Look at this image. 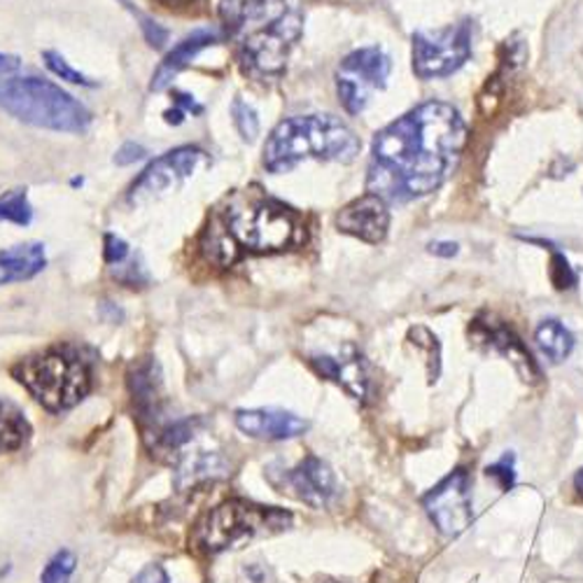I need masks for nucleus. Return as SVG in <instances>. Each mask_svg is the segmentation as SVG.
I'll list each match as a JSON object with an SVG mask.
<instances>
[{
	"mask_svg": "<svg viewBox=\"0 0 583 583\" xmlns=\"http://www.w3.org/2000/svg\"><path fill=\"white\" fill-rule=\"evenodd\" d=\"M465 145L467 125L457 108L425 100L376 133L367 190L395 204L428 196L455 173Z\"/></svg>",
	"mask_w": 583,
	"mask_h": 583,
	"instance_id": "f257e3e1",
	"label": "nucleus"
},
{
	"mask_svg": "<svg viewBox=\"0 0 583 583\" xmlns=\"http://www.w3.org/2000/svg\"><path fill=\"white\" fill-rule=\"evenodd\" d=\"M219 12L255 71L278 73L285 68L288 52L304 29L301 0H223Z\"/></svg>",
	"mask_w": 583,
	"mask_h": 583,
	"instance_id": "f03ea898",
	"label": "nucleus"
},
{
	"mask_svg": "<svg viewBox=\"0 0 583 583\" xmlns=\"http://www.w3.org/2000/svg\"><path fill=\"white\" fill-rule=\"evenodd\" d=\"M361 150L355 131L334 115H301L280 122L264 145V166L288 173L304 159L350 164Z\"/></svg>",
	"mask_w": 583,
	"mask_h": 583,
	"instance_id": "7ed1b4c3",
	"label": "nucleus"
},
{
	"mask_svg": "<svg viewBox=\"0 0 583 583\" xmlns=\"http://www.w3.org/2000/svg\"><path fill=\"white\" fill-rule=\"evenodd\" d=\"M292 514L285 509L234 497L210 509L196 522L190 544L194 551L204 555H219L225 551L246 547L255 539L285 532L292 528Z\"/></svg>",
	"mask_w": 583,
	"mask_h": 583,
	"instance_id": "20e7f679",
	"label": "nucleus"
},
{
	"mask_svg": "<svg viewBox=\"0 0 583 583\" xmlns=\"http://www.w3.org/2000/svg\"><path fill=\"white\" fill-rule=\"evenodd\" d=\"M0 110L50 131L83 133L91 125L89 110L77 98L40 77H0Z\"/></svg>",
	"mask_w": 583,
	"mask_h": 583,
	"instance_id": "39448f33",
	"label": "nucleus"
},
{
	"mask_svg": "<svg viewBox=\"0 0 583 583\" xmlns=\"http://www.w3.org/2000/svg\"><path fill=\"white\" fill-rule=\"evenodd\" d=\"M12 376L50 413L77 407L91 390V374L85 359L66 350L22 359L12 367Z\"/></svg>",
	"mask_w": 583,
	"mask_h": 583,
	"instance_id": "423d86ee",
	"label": "nucleus"
},
{
	"mask_svg": "<svg viewBox=\"0 0 583 583\" xmlns=\"http://www.w3.org/2000/svg\"><path fill=\"white\" fill-rule=\"evenodd\" d=\"M472 58V22L413 33V73L420 79L449 77Z\"/></svg>",
	"mask_w": 583,
	"mask_h": 583,
	"instance_id": "0eeeda50",
	"label": "nucleus"
},
{
	"mask_svg": "<svg viewBox=\"0 0 583 583\" xmlns=\"http://www.w3.org/2000/svg\"><path fill=\"white\" fill-rule=\"evenodd\" d=\"M229 234L252 252H278L296 240L294 217L276 204L238 208L227 217Z\"/></svg>",
	"mask_w": 583,
	"mask_h": 583,
	"instance_id": "6e6552de",
	"label": "nucleus"
},
{
	"mask_svg": "<svg viewBox=\"0 0 583 583\" xmlns=\"http://www.w3.org/2000/svg\"><path fill=\"white\" fill-rule=\"evenodd\" d=\"M392 71L390 56L378 47L348 54L336 75V91L348 115H359L369 104L371 89H386Z\"/></svg>",
	"mask_w": 583,
	"mask_h": 583,
	"instance_id": "1a4fd4ad",
	"label": "nucleus"
},
{
	"mask_svg": "<svg viewBox=\"0 0 583 583\" xmlns=\"http://www.w3.org/2000/svg\"><path fill=\"white\" fill-rule=\"evenodd\" d=\"M422 509L428 511L434 528L446 535L457 537L465 532L472 520V481L465 469H455L441 484H436L425 497H422Z\"/></svg>",
	"mask_w": 583,
	"mask_h": 583,
	"instance_id": "9d476101",
	"label": "nucleus"
},
{
	"mask_svg": "<svg viewBox=\"0 0 583 583\" xmlns=\"http://www.w3.org/2000/svg\"><path fill=\"white\" fill-rule=\"evenodd\" d=\"M206 164V152L198 148H177L154 162L138 175L136 183L129 190L131 204H145L156 196H164L166 192L175 190L190 180L201 166Z\"/></svg>",
	"mask_w": 583,
	"mask_h": 583,
	"instance_id": "9b49d317",
	"label": "nucleus"
},
{
	"mask_svg": "<svg viewBox=\"0 0 583 583\" xmlns=\"http://www.w3.org/2000/svg\"><path fill=\"white\" fill-rule=\"evenodd\" d=\"M271 484L280 488V493H288L313 509H327L338 495V484L332 467L313 453L292 469L280 474V481H271Z\"/></svg>",
	"mask_w": 583,
	"mask_h": 583,
	"instance_id": "f8f14e48",
	"label": "nucleus"
},
{
	"mask_svg": "<svg viewBox=\"0 0 583 583\" xmlns=\"http://www.w3.org/2000/svg\"><path fill=\"white\" fill-rule=\"evenodd\" d=\"M338 231L348 236H355L365 244H380L388 236L390 229V213H388V201L376 194H365L355 198L336 217Z\"/></svg>",
	"mask_w": 583,
	"mask_h": 583,
	"instance_id": "ddd939ff",
	"label": "nucleus"
},
{
	"mask_svg": "<svg viewBox=\"0 0 583 583\" xmlns=\"http://www.w3.org/2000/svg\"><path fill=\"white\" fill-rule=\"evenodd\" d=\"M236 428L257 441H290L309 430V420L283 409H240Z\"/></svg>",
	"mask_w": 583,
	"mask_h": 583,
	"instance_id": "4468645a",
	"label": "nucleus"
},
{
	"mask_svg": "<svg viewBox=\"0 0 583 583\" xmlns=\"http://www.w3.org/2000/svg\"><path fill=\"white\" fill-rule=\"evenodd\" d=\"M219 40V31L217 29H196L194 33H190L183 43H177L169 56L162 62V66L156 68L154 77H152V91H164L171 87L173 79L183 73L194 58L204 52L206 47L215 45Z\"/></svg>",
	"mask_w": 583,
	"mask_h": 583,
	"instance_id": "2eb2a0df",
	"label": "nucleus"
},
{
	"mask_svg": "<svg viewBox=\"0 0 583 583\" xmlns=\"http://www.w3.org/2000/svg\"><path fill=\"white\" fill-rule=\"evenodd\" d=\"M45 246L37 244V240L0 250V288L31 280L45 269Z\"/></svg>",
	"mask_w": 583,
	"mask_h": 583,
	"instance_id": "dca6fc26",
	"label": "nucleus"
},
{
	"mask_svg": "<svg viewBox=\"0 0 583 583\" xmlns=\"http://www.w3.org/2000/svg\"><path fill=\"white\" fill-rule=\"evenodd\" d=\"M311 365L323 378H330L334 384L344 386L355 399H361L367 395V374L365 367H361V357L357 353H353V357L348 359H336L330 355L313 357Z\"/></svg>",
	"mask_w": 583,
	"mask_h": 583,
	"instance_id": "f3484780",
	"label": "nucleus"
},
{
	"mask_svg": "<svg viewBox=\"0 0 583 583\" xmlns=\"http://www.w3.org/2000/svg\"><path fill=\"white\" fill-rule=\"evenodd\" d=\"M481 330H484V336L488 338V344L499 353L505 355L507 359L514 361V367L520 371V376L526 380H537L541 374H539V367L537 361L532 359L530 350L526 348V344L505 325H497V327H490L488 323H481L478 325Z\"/></svg>",
	"mask_w": 583,
	"mask_h": 583,
	"instance_id": "a211bd4d",
	"label": "nucleus"
},
{
	"mask_svg": "<svg viewBox=\"0 0 583 583\" xmlns=\"http://www.w3.org/2000/svg\"><path fill=\"white\" fill-rule=\"evenodd\" d=\"M31 436L33 428L26 413L12 399L0 397V455L26 449Z\"/></svg>",
	"mask_w": 583,
	"mask_h": 583,
	"instance_id": "6ab92c4d",
	"label": "nucleus"
},
{
	"mask_svg": "<svg viewBox=\"0 0 583 583\" xmlns=\"http://www.w3.org/2000/svg\"><path fill=\"white\" fill-rule=\"evenodd\" d=\"M535 341L539 350L544 353L553 365L565 361L574 348V336L560 320H544L535 332Z\"/></svg>",
	"mask_w": 583,
	"mask_h": 583,
	"instance_id": "aec40b11",
	"label": "nucleus"
},
{
	"mask_svg": "<svg viewBox=\"0 0 583 583\" xmlns=\"http://www.w3.org/2000/svg\"><path fill=\"white\" fill-rule=\"evenodd\" d=\"M33 219V208L29 204L26 190H12L0 196V223H12L17 227H26Z\"/></svg>",
	"mask_w": 583,
	"mask_h": 583,
	"instance_id": "412c9836",
	"label": "nucleus"
},
{
	"mask_svg": "<svg viewBox=\"0 0 583 583\" xmlns=\"http://www.w3.org/2000/svg\"><path fill=\"white\" fill-rule=\"evenodd\" d=\"M77 570V555L68 549L56 551L40 574V583H71Z\"/></svg>",
	"mask_w": 583,
	"mask_h": 583,
	"instance_id": "4be33fe9",
	"label": "nucleus"
},
{
	"mask_svg": "<svg viewBox=\"0 0 583 583\" xmlns=\"http://www.w3.org/2000/svg\"><path fill=\"white\" fill-rule=\"evenodd\" d=\"M117 3H122L125 10H129L133 17H136V22L140 26V31H143V37H145V43L154 50L159 47H164V43L169 40V31L164 26H159L154 19L150 14H145L143 10H138L131 0H117Z\"/></svg>",
	"mask_w": 583,
	"mask_h": 583,
	"instance_id": "5701e85b",
	"label": "nucleus"
},
{
	"mask_svg": "<svg viewBox=\"0 0 583 583\" xmlns=\"http://www.w3.org/2000/svg\"><path fill=\"white\" fill-rule=\"evenodd\" d=\"M231 117H234V127L240 133V138L248 140V143L257 140V136H259V117H257L252 106H248L246 100L236 98L234 106H231Z\"/></svg>",
	"mask_w": 583,
	"mask_h": 583,
	"instance_id": "b1692460",
	"label": "nucleus"
},
{
	"mask_svg": "<svg viewBox=\"0 0 583 583\" xmlns=\"http://www.w3.org/2000/svg\"><path fill=\"white\" fill-rule=\"evenodd\" d=\"M43 58H45V66H47L56 77L66 79V83H71V85H79V87H94V85H96L94 79H89L87 75H83L79 71H75V68L66 62V56H62L58 52L47 50V52L43 54Z\"/></svg>",
	"mask_w": 583,
	"mask_h": 583,
	"instance_id": "393cba45",
	"label": "nucleus"
},
{
	"mask_svg": "<svg viewBox=\"0 0 583 583\" xmlns=\"http://www.w3.org/2000/svg\"><path fill=\"white\" fill-rule=\"evenodd\" d=\"M486 476L493 478L501 493H507L516 484V467H514V453H505L495 465L486 467Z\"/></svg>",
	"mask_w": 583,
	"mask_h": 583,
	"instance_id": "a878e982",
	"label": "nucleus"
},
{
	"mask_svg": "<svg viewBox=\"0 0 583 583\" xmlns=\"http://www.w3.org/2000/svg\"><path fill=\"white\" fill-rule=\"evenodd\" d=\"M551 283L555 290H572L576 285V273L572 269V264L568 261V257L562 252H553L551 255Z\"/></svg>",
	"mask_w": 583,
	"mask_h": 583,
	"instance_id": "bb28decb",
	"label": "nucleus"
},
{
	"mask_svg": "<svg viewBox=\"0 0 583 583\" xmlns=\"http://www.w3.org/2000/svg\"><path fill=\"white\" fill-rule=\"evenodd\" d=\"M104 257L108 264H122V261L129 257V246L125 238H119L115 234H106V248H104Z\"/></svg>",
	"mask_w": 583,
	"mask_h": 583,
	"instance_id": "cd10ccee",
	"label": "nucleus"
},
{
	"mask_svg": "<svg viewBox=\"0 0 583 583\" xmlns=\"http://www.w3.org/2000/svg\"><path fill=\"white\" fill-rule=\"evenodd\" d=\"M148 156V150L143 145H138V143H125L122 148L117 150L115 154V164L117 166H131L136 162H143V159Z\"/></svg>",
	"mask_w": 583,
	"mask_h": 583,
	"instance_id": "c85d7f7f",
	"label": "nucleus"
},
{
	"mask_svg": "<svg viewBox=\"0 0 583 583\" xmlns=\"http://www.w3.org/2000/svg\"><path fill=\"white\" fill-rule=\"evenodd\" d=\"M131 583H171V576L162 565L152 562V565H145L143 570H140Z\"/></svg>",
	"mask_w": 583,
	"mask_h": 583,
	"instance_id": "c756f323",
	"label": "nucleus"
},
{
	"mask_svg": "<svg viewBox=\"0 0 583 583\" xmlns=\"http://www.w3.org/2000/svg\"><path fill=\"white\" fill-rule=\"evenodd\" d=\"M430 252L436 255V257H444V259H451L460 252V246L453 244V240H434V244H430Z\"/></svg>",
	"mask_w": 583,
	"mask_h": 583,
	"instance_id": "7c9ffc66",
	"label": "nucleus"
},
{
	"mask_svg": "<svg viewBox=\"0 0 583 583\" xmlns=\"http://www.w3.org/2000/svg\"><path fill=\"white\" fill-rule=\"evenodd\" d=\"M19 66H22V62H19V56H14V54H0V77L14 73Z\"/></svg>",
	"mask_w": 583,
	"mask_h": 583,
	"instance_id": "2f4dec72",
	"label": "nucleus"
},
{
	"mask_svg": "<svg viewBox=\"0 0 583 583\" xmlns=\"http://www.w3.org/2000/svg\"><path fill=\"white\" fill-rule=\"evenodd\" d=\"M574 490H576L579 499L583 501V469H579L576 476H574Z\"/></svg>",
	"mask_w": 583,
	"mask_h": 583,
	"instance_id": "473e14b6",
	"label": "nucleus"
},
{
	"mask_svg": "<svg viewBox=\"0 0 583 583\" xmlns=\"http://www.w3.org/2000/svg\"><path fill=\"white\" fill-rule=\"evenodd\" d=\"M162 3H169V6H175V3H187V0H162Z\"/></svg>",
	"mask_w": 583,
	"mask_h": 583,
	"instance_id": "72a5a7b5",
	"label": "nucleus"
}]
</instances>
